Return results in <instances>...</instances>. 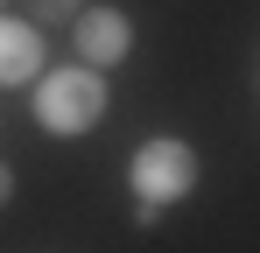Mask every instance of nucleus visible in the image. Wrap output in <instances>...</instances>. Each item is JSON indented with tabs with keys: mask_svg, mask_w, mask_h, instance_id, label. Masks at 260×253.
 Returning a JSON list of instances; mask_svg holds the SVG:
<instances>
[{
	"mask_svg": "<svg viewBox=\"0 0 260 253\" xmlns=\"http://www.w3.org/2000/svg\"><path fill=\"white\" fill-rule=\"evenodd\" d=\"M36 126L56 134V141H78L91 126L106 120V106H113V91H106V71H91V64H56V71H36Z\"/></svg>",
	"mask_w": 260,
	"mask_h": 253,
	"instance_id": "nucleus-1",
	"label": "nucleus"
},
{
	"mask_svg": "<svg viewBox=\"0 0 260 253\" xmlns=\"http://www.w3.org/2000/svg\"><path fill=\"white\" fill-rule=\"evenodd\" d=\"M127 183H134V218H141V225H155V211L183 204V197L197 190V148H190V141H176V134H155V141H141V148H134Z\"/></svg>",
	"mask_w": 260,
	"mask_h": 253,
	"instance_id": "nucleus-2",
	"label": "nucleus"
},
{
	"mask_svg": "<svg viewBox=\"0 0 260 253\" xmlns=\"http://www.w3.org/2000/svg\"><path fill=\"white\" fill-rule=\"evenodd\" d=\"M71 49H78V64H91V71H113V64L134 56V21L120 7H78L71 14Z\"/></svg>",
	"mask_w": 260,
	"mask_h": 253,
	"instance_id": "nucleus-3",
	"label": "nucleus"
},
{
	"mask_svg": "<svg viewBox=\"0 0 260 253\" xmlns=\"http://www.w3.org/2000/svg\"><path fill=\"white\" fill-rule=\"evenodd\" d=\"M36 71H43V28L21 21V14H0V91L28 84Z\"/></svg>",
	"mask_w": 260,
	"mask_h": 253,
	"instance_id": "nucleus-4",
	"label": "nucleus"
},
{
	"mask_svg": "<svg viewBox=\"0 0 260 253\" xmlns=\"http://www.w3.org/2000/svg\"><path fill=\"white\" fill-rule=\"evenodd\" d=\"M28 7H36V21H71L85 0H28Z\"/></svg>",
	"mask_w": 260,
	"mask_h": 253,
	"instance_id": "nucleus-5",
	"label": "nucleus"
},
{
	"mask_svg": "<svg viewBox=\"0 0 260 253\" xmlns=\"http://www.w3.org/2000/svg\"><path fill=\"white\" fill-rule=\"evenodd\" d=\"M7 197H14V169L0 162V204H7Z\"/></svg>",
	"mask_w": 260,
	"mask_h": 253,
	"instance_id": "nucleus-6",
	"label": "nucleus"
},
{
	"mask_svg": "<svg viewBox=\"0 0 260 253\" xmlns=\"http://www.w3.org/2000/svg\"><path fill=\"white\" fill-rule=\"evenodd\" d=\"M0 7H7V0H0Z\"/></svg>",
	"mask_w": 260,
	"mask_h": 253,
	"instance_id": "nucleus-7",
	"label": "nucleus"
}]
</instances>
